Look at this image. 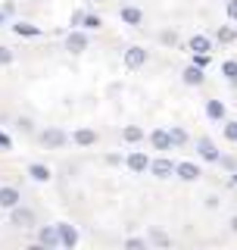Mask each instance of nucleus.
<instances>
[{
	"instance_id": "nucleus-1",
	"label": "nucleus",
	"mask_w": 237,
	"mask_h": 250,
	"mask_svg": "<svg viewBox=\"0 0 237 250\" xmlns=\"http://www.w3.org/2000/svg\"><path fill=\"white\" fill-rule=\"evenodd\" d=\"M10 225H16V229H31L35 225V209H28V207L10 209Z\"/></svg>"
},
{
	"instance_id": "nucleus-2",
	"label": "nucleus",
	"mask_w": 237,
	"mask_h": 250,
	"mask_svg": "<svg viewBox=\"0 0 237 250\" xmlns=\"http://www.w3.org/2000/svg\"><path fill=\"white\" fill-rule=\"evenodd\" d=\"M197 153H200V160H206V163H218V160H222L218 147L212 144L209 138H200V141H197Z\"/></svg>"
},
{
	"instance_id": "nucleus-3",
	"label": "nucleus",
	"mask_w": 237,
	"mask_h": 250,
	"mask_svg": "<svg viewBox=\"0 0 237 250\" xmlns=\"http://www.w3.org/2000/svg\"><path fill=\"white\" fill-rule=\"evenodd\" d=\"M41 144L47 147V150H59V147L66 144V135H62L59 128H44L41 131Z\"/></svg>"
},
{
	"instance_id": "nucleus-4",
	"label": "nucleus",
	"mask_w": 237,
	"mask_h": 250,
	"mask_svg": "<svg viewBox=\"0 0 237 250\" xmlns=\"http://www.w3.org/2000/svg\"><path fill=\"white\" fill-rule=\"evenodd\" d=\"M38 241L47 247H59V225H41V231H38Z\"/></svg>"
},
{
	"instance_id": "nucleus-5",
	"label": "nucleus",
	"mask_w": 237,
	"mask_h": 250,
	"mask_svg": "<svg viewBox=\"0 0 237 250\" xmlns=\"http://www.w3.org/2000/svg\"><path fill=\"white\" fill-rule=\"evenodd\" d=\"M66 50L69 53L88 50V35H84V31H72V35H66Z\"/></svg>"
},
{
	"instance_id": "nucleus-6",
	"label": "nucleus",
	"mask_w": 237,
	"mask_h": 250,
	"mask_svg": "<svg viewBox=\"0 0 237 250\" xmlns=\"http://www.w3.org/2000/svg\"><path fill=\"white\" fill-rule=\"evenodd\" d=\"M75 244H78L75 225H59V247L62 250H75Z\"/></svg>"
},
{
	"instance_id": "nucleus-7",
	"label": "nucleus",
	"mask_w": 237,
	"mask_h": 250,
	"mask_svg": "<svg viewBox=\"0 0 237 250\" xmlns=\"http://www.w3.org/2000/svg\"><path fill=\"white\" fill-rule=\"evenodd\" d=\"M0 207H3V209H16V207H19V188H10V185L0 188Z\"/></svg>"
},
{
	"instance_id": "nucleus-8",
	"label": "nucleus",
	"mask_w": 237,
	"mask_h": 250,
	"mask_svg": "<svg viewBox=\"0 0 237 250\" xmlns=\"http://www.w3.org/2000/svg\"><path fill=\"white\" fill-rule=\"evenodd\" d=\"M144 62H147V50H144V47H131V50L125 53V66H128V69H140Z\"/></svg>"
},
{
	"instance_id": "nucleus-9",
	"label": "nucleus",
	"mask_w": 237,
	"mask_h": 250,
	"mask_svg": "<svg viewBox=\"0 0 237 250\" xmlns=\"http://www.w3.org/2000/svg\"><path fill=\"white\" fill-rule=\"evenodd\" d=\"M175 172H178V178H184V182H197V178H200V169H197V163H178Z\"/></svg>"
},
{
	"instance_id": "nucleus-10",
	"label": "nucleus",
	"mask_w": 237,
	"mask_h": 250,
	"mask_svg": "<svg viewBox=\"0 0 237 250\" xmlns=\"http://www.w3.org/2000/svg\"><path fill=\"white\" fill-rule=\"evenodd\" d=\"M187 47H191L194 53H212V41L206 35H194L191 41H187Z\"/></svg>"
},
{
	"instance_id": "nucleus-11",
	"label": "nucleus",
	"mask_w": 237,
	"mask_h": 250,
	"mask_svg": "<svg viewBox=\"0 0 237 250\" xmlns=\"http://www.w3.org/2000/svg\"><path fill=\"white\" fill-rule=\"evenodd\" d=\"M150 144H153L156 150H169V147H172V135H169V131H159V128H156L153 135H150Z\"/></svg>"
},
{
	"instance_id": "nucleus-12",
	"label": "nucleus",
	"mask_w": 237,
	"mask_h": 250,
	"mask_svg": "<svg viewBox=\"0 0 237 250\" xmlns=\"http://www.w3.org/2000/svg\"><path fill=\"white\" fill-rule=\"evenodd\" d=\"M150 172H153V175H159V178H169L172 172H175V166H172L169 160H153V163H150Z\"/></svg>"
},
{
	"instance_id": "nucleus-13",
	"label": "nucleus",
	"mask_w": 237,
	"mask_h": 250,
	"mask_svg": "<svg viewBox=\"0 0 237 250\" xmlns=\"http://www.w3.org/2000/svg\"><path fill=\"white\" fill-rule=\"evenodd\" d=\"M125 163H128V169H131V172H147V169H150V160H147L144 153H131Z\"/></svg>"
},
{
	"instance_id": "nucleus-14",
	"label": "nucleus",
	"mask_w": 237,
	"mask_h": 250,
	"mask_svg": "<svg viewBox=\"0 0 237 250\" xmlns=\"http://www.w3.org/2000/svg\"><path fill=\"white\" fill-rule=\"evenodd\" d=\"M140 19H144V16H140L138 6H122V22L125 25H140Z\"/></svg>"
},
{
	"instance_id": "nucleus-15",
	"label": "nucleus",
	"mask_w": 237,
	"mask_h": 250,
	"mask_svg": "<svg viewBox=\"0 0 237 250\" xmlns=\"http://www.w3.org/2000/svg\"><path fill=\"white\" fill-rule=\"evenodd\" d=\"M150 244H153V247H159V250H169L172 241H169V234H165V231H159V229H150Z\"/></svg>"
},
{
	"instance_id": "nucleus-16",
	"label": "nucleus",
	"mask_w": 237,
	"mask_h": 250,
	"mask_svg": "<svg viewBox=\"0 0 237 250\" xmlns=\"http://www.w3.org/2000/svg\"><path fill=\"white\" fill-rule=\"evenodd\" d=\"M206 116L209 119H225V104L222 100H206Z\"/></svg>"
},
{
	"instance_id": "nucleus-17",
	"label": "nucleus",
	"mask_w": 237,
	"mask_h": 250,
	"mask_svg": "<svg viewBox=\"0 0 237 250\" xmlns=\"http://www.w3.org/2000/svg\"><path fill=\"white\" fill-rule=\"evenodd\" d=\"M28 175L35 178V182H47L50 178V169L44 166V163H31V169H28Z\"/></svg>"
},
{
	"instance_id": "nucleus-18",
	"label": "nucleus",
	"mask_w": 237,
	"mask_h": 250,
	"mask_svg": "<svg viewBox=\"0 0 237 250\" xmlns=\"http://www.w3.org/2000/svg\"><path fill=\"white\" fill-rule=\"evenodd\" d=\"M97 141V131H91V128H78L75 131V144H81V147H88Z\"/></svg>"
},
{
	"instance_id": "nucleus-19",
	"label": "nucleus",
	"mask_w": 237,
	"mask_h": 250,
	"mask_svg": "<svg viewBox=\"0 0 237 250\" xmlns=\"http://www.w3.org/2000/svg\"><path fill=\"white\" fill-rule=\"evenodd\" d=\"M13 28H16V35H22V38H38L41 35V28L31 25V22H19V25H13Z\"/></svg>"
},
{
	"instance_id": "nucleus-20",
	"label": "nucleus",
	"mask_w": 237,
	"mask_h": 250,
	"mask_svg": "<svg viewBox=\"0 0 237 250\" xmlns=\"http://www.w3.org/2000/svg\"><path fill=\"white\" fill-rule=\"evenodd\" d=\"M184 82H187V84H194V88H197V84H203V69L187 66V69H184Z\"/></svg>"
},
{
	"instance_id": "nucleus-21",
	"label": "nucleus",
	"mask_w": 237,
	"mask_h": 250,
	"mask_svg": "<svg viewBox=\"0 0 237 250\" xmlns=\"http://www.w3.org/2000/svg\"><path fill=\"white\" fill-rule=\"evenodd\" d=\"M222 72H225L228 82L237 88V62H234V60H225V62H222Z\"/></svg>"
},
{
	"instance_id": "nucleus-22",
	"label": "nucleus",
	"mask_w": 237,
	"mask_h": 250,
	"mask_svg": "<svg viewBox=\"0 0 237 250\" xmlns=\"http://www.w3.org/2000/svg\"><path fill=\"white\" fill-rule=\"evenodd\" d=\"M218 41H222V44H231L234 41V38H237V28H231V25H222V28H218Z\"/></svg>"
},
{
	"instance_id": "nucleus-23",
	"label": "nucleus",
	"mask_w": 237,
	"mask_h": 250,
	"mask_svg": "<svg viewBox=\"0 0 237 250\" xmlns=\"http://www.w3.org/2000/svg\"><path fill=\"white\" fill-rule=\"evenodd\" d=\"M122 135H125V141H134V144H138V141H140V138H144V131H140V128H138V125H128V128H125V131H122Z\"/></svg>"
},
{
	"instance_id": "nucleus-24",
	"label": "nucleus",
	"mask_w": 237,
	"mask_h": 250,
	"mask_svg": "<svg viewBox=\"0 0 237 250\" xmlns=\"http://www.w3.org/2000/svg\"><path fill=\"white\" fill-rule=\"evenodd\" d=\"M125 250H147V241L144 238H128L125 241Z\"/></svg>"
},
{
	"instance_id": "nucleus-25",
	"label": "nucleus",
	"mask_w": 237,
	"mask_h": 250,
	"mask_svg": "<svg viewBox=\"0 0 237 250\" xmlns=\"http://www.w3.org/2000/svg\"><path fill=\"white\" fill-rule=\"evenodd\" d=\"M209 62H212L209 53H194V66H197V69H206Z\"/></svg>"
},
{
	"instance_id": "nucleus-26",
	"label": "nucleus",
	"mask_w": 237,
	"mask_h": 250,
	"mask_svg": "<svg viewBox=\"0 0 237 250\" xmlns=\"http://www.w3.org/2000/svg\"><path fill=\"white\" fill-rule=\"evenodd\" d=\"M100 25H103V22H100V16H94V13H88V16H84V28H100Z\"/></svg>"
},
{
	"instance_id": "nucleus-27",
	"label": "nucleus",
	"mask_w": 237,
	"mask_h": 250,
	"mask_svg": "<svg viewBox=\"0 0 237 250\" xmlns=\"http://www.w3.org/2000/svg\"><path fill=\"white\" fill-rule=\"evenodd\" d=\"M169 135H172V144H184V141H187V131L184 128H172Z\"/></svg>"
},
{
	"instance_id": "nucleus-28",
	"label": "nucleus",
	"mask_w": 237,
	"mask_h": 250,
	"mask_svg": "<svg viewBox=\"0 0 237 250\" xmlns=\"http://www.w3.org/2000/svg\"><path fill=\"white\" fill-rule=\"evenodd\" d=\"M13 62V50L10 47H0V66H10Z\"/></svg>"
},
{
	"instance_id": "nucleus-29",
	"label": "nucleus",
	"mask_w": 237,
	"mask_h": 250,
	"mask_svg": "<svg viewBox=\"0 0 237 250\" xmlns=\"http://www.w3.org/2000/svg\"><path fill=\"white\" fill-rule=\"evenodd\" d=\"M225 138L228 141H237V122H228L225 125Z\"/></svg>"
},
{
	"instance_id": "nucleus-30",
	"label": "nucleus",
	"mask_w": 237,
	"mask_h": 250,
	"mask_svg": "<svg viewBox=\"0 0 237 250\" xmlns=\"http://www.w3.org/2000/svg\"><path fill=\"white\" fill-rule=\"evenodd\" d=\"M218 163H222V166H225L228 172H234V169H237V160H234V156H222Z\"/></svg>"
},
{
	"instance_id": "nucleus-31",
	"label": "nucleus",
	"mask_w": 237,
	"mask_h": 250,
	"mask_svg": "<svg viewBox=\"0 0 237 250\" xmlns=\"http://www.w3.org/2000/svg\"><path fill=\"white\" fill-rule=\"evenodd\" d=\"M84 16H88L84 10H75V13H72V25H75V28H78V25H84Z\"/></svg>"
},
{
	"instance_id": "nucleus-32",
	"label": "nucleus",
	"mask_w": 237,
	"mask_h": 250,
	"mask_svg": "<svg viewBox=\"0 0 237 250\" xmlns=\"http://www.w3.org/2000/svg\"><path fill=\"white\" fill-rule=\"evenodd\" d=\"M228 19L237 22V0H228Z\"/></svg>"
},
{
	"instance_id": "nucleus-33",
	"label": "nucleus",
	"mask_w": 237,
	"mask_h": 250,
	"mask_svg": "<svg viewBox=\"0 0 237 250\" xmlns=\"http://www.w3.org/2000/svg\"><path fill=\"white\" fill-rule=\"evenodd\" d=\"M175 41H178L175 31H162V44H175Z\"/></svg>"
},
{
	"instance_id": "nucleus-34",
	"label": "nucleus",
	"mask_w": 237,
	"mask_h": 250,
	"mask_svg": "<svg viewBox=\"0 0 237 250\" xmlns=\"http://www.w3.org/2000/svg\"><path fill=\"white\" fill-rule=\"evenodd\" d=\"M0 147H10V135H3V131H0Z\"/></svg>"
},
{
	"instance_id": "nucleus-35",
	"label": "nucleus",
	"mask_w": 237,
	"mask_h": 250,
	"mask_svg": "<svg viewBox=\"0 0 237 250\" xmlns=\"http://www.w3.org/2000/svg\"><path fill=\"white\" fill-rule=\"evenodd\" d=\"M28 250H50V247H47V244H41V241H38V244H31Z\"/></svg>"
},
{
	"instance_id": "nucleus-36",
	"label": "nucleus",
	"mask_w": 237,
	"mask_h": 250,
	"mask_svg": "<svg viewBox=\"0 0 237 250\" xmlns=\"http://www.w3.org/2000/svg\"><path fill=\"white\" fill-rule=\"evenodd\" d=\"M231 229H234V231H237V216H234V219H231Z\"/></svg>"
},
{
	"instance_id": "nucleus-37",
	"label": "nucleus",
	"mask_w": 237,
	"mask_h": 250,
	"mask_svg": "<svg viewBox=\"0 0 237 250\" xmlns=\"http://www.w3.org/2000/svg\"><path fill=\"white\" fill-rule=\"evenodd\" d=\"M231 185H237V175H231Z\"/></svg>"
},
{
	"instance_id": "nucleus-38",
	"label": "nucleus",
	"mask_w": 237,
	"mask_h": 250,
	"mask_svg": "<svg viewBox=\"0 0 237 250\" xmlns=\"http://www.w3.org/2000/svg\"><path fill=\"white\" fill-rule=\"evenodd\" d=\"M94 3H103V0H94Z\"/></svg>"
},
{
	"instance_id": "nucleus-39",
	"label": "nucleus",
	"mask_w": 237,
	"mask_h": 250,
	"mask_svg": "<svg viewBox=\"0 0 237 250\" xmlns=\"http://www.w3.org/2000/svg\"><path fill=\"white\" fill-rule=\"evenodd\" d=\"M0 22H3V13H0Z\"/></svg>"
}]
</instances>
